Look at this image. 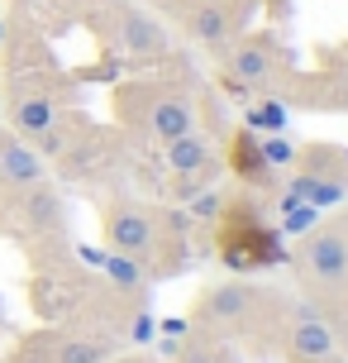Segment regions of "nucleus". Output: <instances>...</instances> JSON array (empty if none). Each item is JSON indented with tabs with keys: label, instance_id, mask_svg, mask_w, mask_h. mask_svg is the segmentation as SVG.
I'll return each instance as SVG.
<instances>
[{
	"label": "nucleus",
	"instance_id": "f257e3e1",
	"mask_svg": "<svg viewBox=\"0 0 348 363\" xmlns=\"http://www.w3.org/2000/svg\"><path fill=\"white\" fill-rule=\"evenodd\" d=\"M296 272L311 287H339V282H348V230L344 225L306 230L301 249H296Z\"/></svg>",
	"mask_w": 348,
	"mask_h": 363
},
{
	"label": "nucleus",
	"instance_id": "f03ea898",
	"mask_svg": "<svg viewBox=\"0 0 348 363\" xmlns=\"http://www.w3.org/2000/svg\"><path fill=\"white\" fill-rule=\"evenodd\" d=\"M163 163L172 167V177H177V186H182L186 196L215 186V177H220L215 144H210V134H201V129H186V134H177L172 144H163Z\"/></svg>",
	"mask_w": 348,
	"mask_h": 363
},
{
	"label": "nucleus",
	"instance_id": "7ed1b4c3",
	"mask_svg": "<svg viewBox=\"0 0 348 363\" xmlns=\"http://www.w3.org/2000/svg\"><path fill=\"white\" fill-rule=\"evenodd\" d=\"M257 306H262V291L243 277H229V282H215L210 291H201L196 320L201 325H243Z\"/></svg>",
	"mask_w": 348,
	"mask_h": 363
},
{
	"label": "nucleus",
	"instance_id": "20e7f679",
	"mask_svg": "<svg viewBox=\"0 0 348 363\" xmlns=\"http://www.w3.org/2000/svg\"><path fill=\"white\" fill-rule=\"evenodd\" d=\"M139 110H144V129L158 139V144H172L177 134H186V129H196V106H191V96H182V91H144L139 86Z\"/></svg>",
	"mask_w": 348,
	"mask_h": 363
},
{
	"label": "nucleus",
	"instance_id": "39448f33",
	"mask_svg": "<svg viewBox=\"0 0 348 363\" xmlns=\"http://www.w3.org/2000/svg\"><path fill=\"white\" fill-rule=\"evenodd\" d=\"M277 67H282V48H277L267 34L238 38V43L224 48V77H229L234 86H262Z\"/></svg>",
	"mask_w": 348,
	"mask_h": 363
},
{
	"label": "nucleus",
	"instance_id": "423d86ee",
	"mask_svg": "<svg viewBox=\"0 0 348 363\" xmlns=\"http://www.w3.org/2000/svg\"><path fill=\"white\" fill-rule=\"evenodd\" d=\"M110 19H115L120 48H124L129 57H139V62H153V57H163L167 48H172V38H167L163 24L153 15H144V10H134V5H115Z\"/></svg>",
	"mask_w": 348,
	"mask_h": 363
},
{
	"label": "nucleus",
	"instance_id": "0eeeda50",
	"mask_svg": "<svg viewBox=\"0 0 348 363\" xmlns=\"http://www.w3.org/2000/svg\"><path fill=\"white\" fill-rule=\"evenodd\" d=\"M105 244H110V254H134L144 258L153 244H158V230H153V216H148L144 206H110L105 211Z\"/></svg>",
	"mask_w": 348,
	"mask_h": 363
},
{
	"label": "nucleus",
	"instance_id": "6e6552de",
	"mask_svg": "<svg viewBox=\"0 0 348 363\" xmlns=\"http://www.w3.org/2000/svg\"><path fill=\"white\" fill-rule=\"evenodd\" d=\"M238 29H243V15L229 0H201V5L186 10V34L205 48H229Z\"/></svg>",
	"mask_w": 348,
	"mask_h": 363
},
{
	"label": "nucleus",
	"instance_id": "1a4fd4ad",
	"mask_svg": "<svg viewBox=\"0 0 348 363\" xmlns=\"http://www.w3.org/2000/svg\"><path fill=\"white\" fill-rule=\"evenodd\" d=\"M53 120H57V101L43 86H34V82L29 86H10V125H15V134L34 139Z\"/></svg>",
	"mask_w": 348,
	"mask_h": 363
},
{
	"label": "nucleus",
	"instance_id": "9d476101",
	"mask_svg": "<svg viewBox=\"0 0 348 363\" xmlns=\"http://www.w3.org/2000/svg\"><path fill=\"white\" fill-rule=\"evenodd\" d=\"M15 211H19V220H24L34 235H57V230H62V196H57L48 182L19 186Z\"/></svg>",
	"mask_w": 348,
	"mask_h": 363
},
{
	"label": "nucleus",
	"instance_id": "9b49d317",
	"mask_svg": "<svg viewBox=\"0 0 348 363\" xmlns=\"http://www.w3.org/2000/svg\"><path fill=\"white\" fill-rule=\"evenodd\" d=\"M325 354H334V330H330V320H325L320 311L301 306V311H296V320H291V359L320 363Z\"/></svg>",
	"mask_w": 348,
	"mask_h": 363
},
{
	"label": "nucleus",
	"instance_id": "f8f14e48",
	"mask_svg": "<svg viewBox=\"0 0 348 363\" xmlns=\"http://www.w3.org/2000/svg\"><path fill=\"white\" fill-rule=\"evenodd\" d=\"M43 172H48L43 153H34L15 134H0V182L5 186H15V191L19 186H34V182H43Z\"/></svg>",
	"mask_w": 348,
	"mask_h": 363
},
{
	"label": "nucleus",
	"instance_id": "ddd939ff",
	"mask_svg": "<svg viewBox=\"0 0 348 363\" xmlns=\"http://www.w3.org/2000/svg\"><path fill=\"white\" fill-rule=\"evenodd\" d=\"M229 167H234L243 182H253V186H267V182H272V167L262 158L257 134H243V129L234 134V144H229Z\"/></svg>",
	"mask_w": 348,
	"mask_h": 363
},
{
	"label": "nucleus",
	"instance_id": "4468645a",
	"mask_svg": "<svg viewBox=\"0 0 348 363\" xmlns=\"http://www.w3.org/2000/svg\"><path fill=\"white\" fill-rule=\"evenodd\" d=\"M286 191H296V196L306 201V206H315V211H330V206H339V201L348 196V182H344V177H315V172H296Z\"/></svg>",
	"mask_w": 348,
	"mask_h": 363
},
{
	"label": "nucleus",
	"instance_id": "2eb2a0df",
	"mask_svg": "<svg viewBox=\"0 0 348 363\" xmlns=\"http://www.w3.org/2000/svg\"><path fill=\"white\" fill-rule=\"evenodd\" d=\"M100 272L110 277V287L120 291H139L144 287V258H134V254H105V263H100Z\"/></svg>",
	"mask_w": 348,
	"mask_h": 363
},
{
	"label": "nucleus",
	"instance_id": "dca6fc26",
	"mask_svg": "<svg viewBox=\"0 0 348 363\" xmlns=\"http://www.w3.org/2000/svg\"><path fill=\"white\" fill-rule=\"evenodd\" d=\"M110 345L105 340H57L53 345V363H105Z\"/></svg>",
	"mask_w": 348,
	"mask_h": 363
},
{
	"label": "nucleus",
	"instance_id": "f3484780",
	"mask_svg": "<svg viewBox=\"0 0 348 363\" xmlns=\"http://www.w3.org/2000/svg\"><path fill=\"white\" fill-rule=\"evenodd\" d=\"M315 220H320V211L306 206L296 191L282 196V230H286V235H306V230H315Z\"/></svg>",
	"mask_w": 348,
	"mask_h": 363
},
{
	"label": "nucleus",
	"instance_id": "a211bd4d",
	"mask_svg": "<svg viewBox=\"0 0 348 363\" xmlns=\"http://www.w3.org/2000/svg\"><path fill=\"white\" fill-rule=\"evenodd\" d=\"M220 211H224V196H220V191H210V186L191 196V216H196V220H215Z\"/></svg>",
	"mask_w": 348,
	"mask_h": 363
},
{
	"label": "nucleus",
	"instance_id": "6ab92c4d",
	"mask_svg": "<svg viewBox=\"0 0 348 363\" xmlns=\"http://www.w3.org/2000/svg\"><path fill=\"white\" fill-rule=\"evenodd\" d=\"M248 125H262V129H282L286 125V110H282V101H262V106L248 115Z\"/></svg>",
	"mask_w": 348,
	"mask_h": 363
},
{
	"label": "nucleus",
	"instance_id": "aec40b11",
	"mask_svg": "<svg viewBox=\"0 0 348 363\" xmlns=\"http://www.w3.org/2000/svg\"><path fill=\"white\" fill-rule=\"evenodd\" d=\"M262 158H267V167H291L296 163V148L286 144V139H267V144H262Z\"/></svg>",
	"mask_w": 348,
	"mask_h": 363
},
{
	"label": "nucleus",
	"instance_id": "412c9836",
	"mask_svg": "<svg viewBox=\"0 0 348 363\" xmlns=\"http://www.w3.org/2000/svg\"><path fill=\"white\" fill-rule=\"evenodd\" d=\"M129 340H134V345H148V340H153V315H148V311H139V315H134Z\"/></svg>",
	"mask_w": 348,
	"mask_h": 363
},
{
	"label": "nucleus",
	"instance_id": "4be33fe9",
	"mask_svg": "<svg viewBox=\"0 0 348 363\" xmlns=\"http://www.w3.org/2000/svg\"><path fill=\"white\" fill-rule=\"evenodd\" d=\"M81 258H86L91 268H100V263H105V249H81Z\"/></svg>",
	"mask_w": 348,
	"mask_h": 363
},
{
	"label": "nucleus",
	"instance_id": "5701e85b",
	"mask_svg": "<svg viewBox=\"0 0 348 363\" xmlns=\"http://www.w3.org/2000/svg\"><path fill=\"white\" fill-rule=\"evenodd\" d=\"M163 335H172V340H177V335H186V320H163Z\"/></svg>",
	"mask_w": 348,
	"mask_h": 363
},
{
	"label": "nucleus",
	"instance_id": "b1692460",
	"mask_svg": "<svg viewBox=\"0 0 348 363\" xmlns=\"http://www.w3.org/2000/svg\"><path fill=\"white\" fill-rule=\"evenodd\" d=\"M320 363H348V359H339V354H325V359H320Z\"/></svg>",
	"mask_w": 348,
	"mask_h": 363
},
{
	"label": "nucleus",
	"instance_id": "393cba45",
	"mask_svg": "<svg viewBox=\"0 0 348 363\" xmlns=\"http://www.w3.org/2000/svg\"><path fill=\"white\" fill-rule=\"evenodd\" d=\"M0 43H5V24H0Z\"/></svg>",
	"mask_w": 348,
	"mask_h": 363
},
{
	"label": "nucleus",
	"instance_id": "a878e982",
	"mask_svg": "<svg viewBox=\"0 0 348 363\" xmlns=\"http://www.w3.org/2000/svg\"><path fill=\"white\" fill-rule=\"evenodd\" d=\"M344 67H348V48H344Z\"/></svg>",
	"mask_w": 348,
	"mask_h": 363
},
{
	"label": "nucleus",
	"instance_id": "bb28decb",
	"mask_svg": "<svg viewBox=\"0 0 348 363\" xmlns=\"http://www.w3.org/2000/svg\"><path fill=\"white\" fill-rule=\"evenodd\" d=\"M144 363H148V359H144Z\"/></svg>",
	"mask_w": 348,
	"mask_h": 363
}]
</instances>
